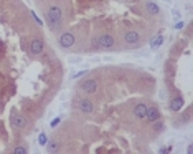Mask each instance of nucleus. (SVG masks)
Segmentation results:
<instances>
[{
  "mask_svg": "<svg viewBox=\"0 0 193 154\" xmlns=\"http://www.w3.org/2000/svg\"><path fill=\"white\" fill-rule=\"evenodd\" d=\"M46 23L53 30H58L61 27V23H63V12H61L58 5L50 7V10L46 12Z\"/></svg>",
  "mask_w": 193,
  "mask_h": 154,
  "instance_id": "obj_1",
  "label": "nucleus"
},
{
  "mask_svg": "<svg viewBox=\"0 0 193 154\" xmlns=\"http://www.w3.org/2000/svg\"><path fill=\"white\" fill-rule=\"evenodd\" d=\"M96 47L102 48V50H111L116 47V38L111 33H102L96 38Z\"/></svg>",
  "mask_w": 193,
  "mask_h": 154,
  "instance_id": "obj_2",
  "label": "nucleus"
},
{
  "mask_svg": "<svg viewBox=\"0 0 193 154\" xmlns=\"http://www.w3.org/2000/svg\"><path fill=\"white\" fill-rule=\"evenodd\" d=\"M75 43H76V38L71 32H66V33L60 35V38H58V45L61 48H71Z\"/></svg>",
  "mask_w": 193,
  "mask_h": 154,
  "instance_id": "obj_3",
  "label": "nucleus"
},
{
  "mask_svg": "<svg viewBox=\"0 0 193 154\" xmlns=\"http://www.w3.org/2000/svg\"><path fill=\"white\" fill-rule=\"evenodd\" d=\"M79 88L84 93H88V95H93V93H96V90H97V80H94V78L83 80V81L79 83Z\"/></svg>",
  "mask_w": 193,
  "mask_h": 154,
  "instance_id": "obj_4",
  "label": "nucleus"
},
{
  "mask_svg": "<svg viewBox=\"0 0 193 154\" xmlns=\"http://www.w3.org/2000/svg\"><path fill=\"white\" fill-rule=\"evenodd\" d=\"M10 123H12V128L17 129V131H20V129L27 128L28 119L25 118V116H22V115H13V116H12V119H10Z\"/></svg>",
  "mask_w": 193,
  "mask_h": 154,
  "instance_id": "obj_5",
  "label": "nucleus"
},
{
  "mask_svg": "<svg viewBox=\"0 0 193 154\" xmlns=\"http://www.w3.org/2000/svg\"><path fill=\"white\" fill-rule=\"evenodd\" d=\"M140 40H142V36L137 30H129V32L124 33V42L127 43V45H137Z\"/></svg>",
  "mask_w": 193,
  "mask_h": 154,
  "instance_id": "obj_6",
  "label": "nucleus"
},
{
  "mask_svg": "<svg viewBox=\"0 0 193 154\" xmlns=\"http://www.w3.org/2000/svg\"><path fill=\"white\" fill-rule=\"evenodd\" d=\"M145 119L149 121V123H157V121L160 119V111H158V108L155 106V104H150V106H147Z\"/></svg>",
  "mask_w": 193,
  "mask_h": 154,
  "instance_id": "obj_7",
  "label": "nucleus"
},
{
  "mask_svg": "<svg viewBox=\"0 0 193 154\" xmlns=\"http://www.w3.org/2000/svg\"><path fill=\"white\" fill-rule=\"evenodd\" d=\"M78 109H79L81 113H84V115H91L94 111V104L91 100L84 98V100H79L78 101Z\"/></svg>",
  "mask_w": 193,
  "mask_h": 154,
  "instance_id": "obj_8",
  "label": "nucleus"
},
{
  "mask_svg": "<svg viewBox=\"0 0 193 154\" xmlns=\"http://www.w3.org/2000/svg\"><path fill=\"white\" fill-rule=\"evenodd\" d=\"M43 47H45V43H43L42 38H33L30 42V53L31 55H40L43 51Z\"/></svg>",
  "mask_w": 193,
  "mask_h": 154,
  "instance_id": "obj_9",
  "label": "nucleus"
},
{
  "mask_svg": "<svg viewBox=\"0 0 193 154\" xmlns=\"http://www.w3.org/2000/svg\"><path fill=\"white\" fill-rule=\"evenodd\" d=\"M134 116L137 119H145V115H147V104L145 103H137L132 109Z\"/></svg>",
  "mask_w": 193,
  "mask_h": 154,
  "instance_id": "obj_10",
  "label": "nucleus"
},
{
  "mask_svg": "<svg viewBox=\"0 0 193 154\" xmlns=\"http://www.w3.org/2000/svg\"><path fill=\"white\" fill-rule=\"evenodd\" d=\"M183 104H185V101L182 96H177V98H173L170 101V109L172 111H180V109L183 108Z\"/></svg>",
  "mask_w": 193,
  "mask_h": 154,
  "instance_id": "obj_11",
  "label": "nucleus"
},
{
  "mask_svg": "<svg viewBox=\"0 0 193 154\" xmlns=\"http://www.w3.org/2000/svg\"><path fill=\"white\" fill-rule=\"evenodd\" d=\"M145 9H147V12H149L150 15H158V12H160L158 5H157V3H154V2H147L145 3Z\"/></svg>",
  "mask_w": 193,
  "mask_h": 154,
  "instance_id": "obj_12",
  "label": "nucleus"
},
{
  "mask_svg": "<svg viewBox=\"0 0 193 154\" xmlns=\"http://www.w3.org/2000/svg\"><path fill=\"white\" fill-rule=\"evenodd\" d=\"M46 151L48 152H58L60 151V143L58 141H50V143H46Z\"/></svg>",
  "mask_w": 193,
  "mask_h": 154,
  "instance_id": "obj_13",
  "label": "nucleus"
},
{
  "mask_svg": "<svg viewBox=\"0 0 193 154\" xmlns=\"http://www.w3.org/2000/svg\"><path fill=\"white\" fill-rule=\"evenodd\" d=\"M162 43H163V36H162V35H157L155 38H152V42H150L152 50H157V48L162 45Z\"/></svg>",
  "mask_w": 193,
  "mask_h": 154,
  "instance_id": "obj_14",
  "label": "nucleus"
},
{
  "mask_svg": "<svg viewBox=\"0 0 193 154\" xmlns=\"http://www.w3.org/2000/svg\"><path fill=\"white\" fill-rule=\"evenodd\" d=\"M15 154H27L28 152V149L25 148V146H22V144H20V146H17V148H15V151H13Z\"/></svg>",
  "mask_w": 193,
  "mask_h": 154,
  "instance_id": "obj_15",
  "label": "nucleus"
},
{
  "mask_svg": "<svg viewBox=\"0 0 193 154\" xmlns=\"http://www.w3.org/2000/svg\"><path fill=\"white\" fill-rule=\"evenodd\" d=\"M40 144H46V136L40 134Z\"/></svg>",
  "mask_w": 193,
  "mask_h": 154,
  "instance_id": "obj_16",
  "label": "nucleus"
},
{
  "mask_svg": "<svg viewBox=\"0 0 193 154\" xmlns=\"http://www.w3.org/2000/svg\"><path fill=\"white\" fill-rule=\"evenodd\" d=\"M60 121H61L60 118H56V119H55V121H53V123H51V126H53V128H55V126H56V124H58V123H60Z\"/></svg>",
  "mask_w": 193,
  "mask_h": 154,
  "instance_id": "obj_17",
  "label": "nucleus"
},
{
  "mask_svg": "<svg viewBox=\"0 0 193 154\" xmlns=\"http://www.w3.org/2000/svg\"><path fill=\"white\" fill-rule=\"evenodd\" d=\"M172 149L170 148H163V149H160V152H170Z\"/></svg>",
  "mask_w": 193,
  "mask_h": 154,
  "instance_id": "obj_18",
  "label": "nucleus"
}]
</instances>
